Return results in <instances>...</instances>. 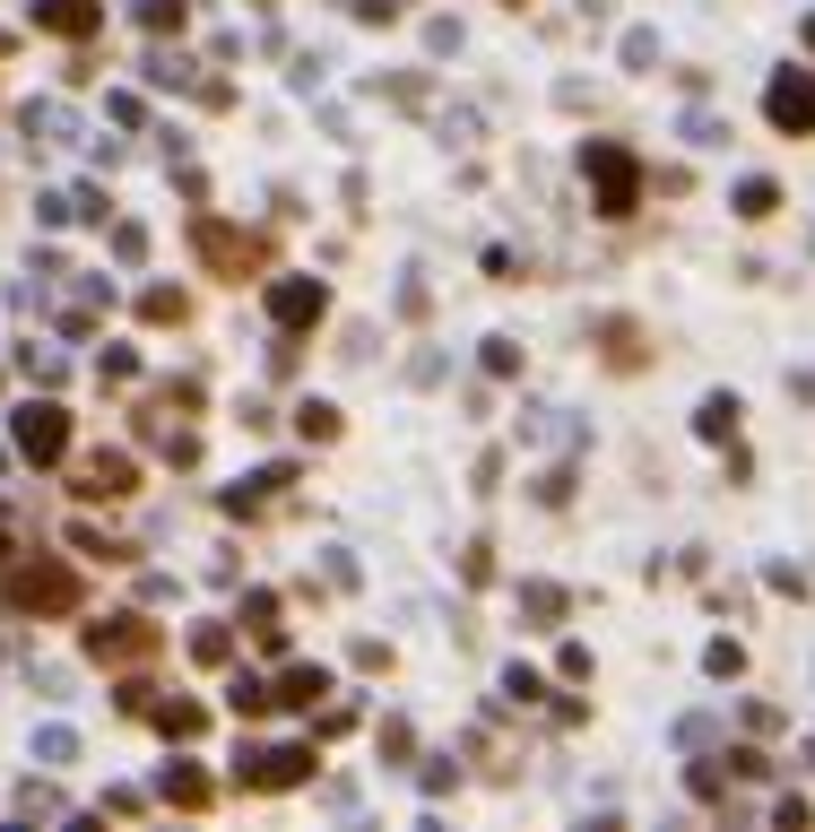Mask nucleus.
<instances>
[{
    "instance_id": "nucleus-1",
    "label": "nucleus",
    "mask_w": 815,
    "mask_h": 832,
    "mask_svg": "<svg viewBox=\"0 0 815 832\" xmlns=\"http://www.w3.org/2000/svg\"><path fill=\"white\" fill-rule=\"evenodd\" d=\"M313 772V746H269V754H243V789H295Z\"/></svg>"
},
{
    "instance_id": "nucleus-2",
    "label": "nucleus",
    "mask_w": 815,
    "mask_h": 832,
    "mask_svg": "<svg viewBox=\"0 0 815 832\" xmlns=\"http://www.w3.org/2000/svg\"><path fill=\"white\" fill-rule=\"evenodd\" d=\"M61 443H70V425H61V408H53V399L18 408V452H26V460H61Z\"/></svg>"
},
{
    "instance_id": "nucleus-3",
    "label": "nucleus",
    "mask_w": 815,
    "mask_h": 832,
    "mask_svg": "<svg viewBox=\"0 0 815 832\" xmlns=\"http://www.w3.org/2000/svg\"><path fill=\"white\" fill-rule=\"evenodd\" d=\"M9 598H18V607H44V616H61V607L79 598V582H70L61 564H26V573L9 582Z\"/></svg>"
},
{
    "instance_id": "nucleus-4",
    "label": "nucleus",
    "mask_w": 815,
    "mask_h": 832,
    "mask_svg": "<svg viewBox=\"0 0 815 832\" xmlns=\"http://www.w3.org/2000/svg\"><path fill=\"white\" fill-rule=\"evenodd\" d=\"M322 278H278L269 286V313H278V330H304V321H322Z\"/></svg>"
},
{
    "instance_id": "nucleus-5",
    "label": "nucleus",
    "mask_w": 815,
    "mask_h": 832,
    "mask_svg": "<svg viewBox=\"0 0 815 832\" xmlns=\"http://www.w3.org/2000/svg\"><path fill=\"white\" fill-rule=\"evenodd\" d=\"M130 485H139V469H130V452H96V460L79 469V494H88V503H121Z\"/></svg>"
},
{
    "instance_id": "nucleus-6",
    "label": "nucleus",
    "mask_w": 815,
    "mask_h": 832,
    "mask_svg": "<svg viewBox=\"0 0 815 832\" xmlns=\"http://www.w3.org/2000/svg\"><path fill=\"white\" fill-rule=\"evenodd\" d=\"M88 651H96V659H148V651H156V633H148L139 616H114V624H96V633H88Z\"/></svg>"
},
{
    "instance_id": "nucleus-7",
    "label": "nucleus",
    "mask_w": 815,
    "mask_h": 832,
    "mask_svg": "<svg viewBox=\"0 0 815 832\" xmlns=\"http://www.w3.org/2000/svg\"><path fill=\"white\" fill-rule=\"evenodd\" d=\"M200 260H218V269H234V278H243V269L260 260V243L234 235V226H218V218H200Z\"/></svg>"
},
{
    "instance_id": "nucleus-8",
    "label": "nucleus",
    "mask_w": 815,
    "mask_h": 832,
    "mask_svg": "<svg viewBox=\"0 0 815 832\" xmlns=\"http://www.w3.org/2000/svg\"><path fill=\"white\" fill-rule=\"evenodd\" d=\"M35 26H44V35H96L105 9H96V0H35Z\"/></svg>"
},
{
    "instance_id": "nucleus-9",
    "label": "nucleus",
    "mask_w": 815,
    "mask_h": 832,
    "mask_svg": "<svg viewBox=\"0 0 815 832\" xmlns=\"http://www.w3.org/2000/svg\"><path fill=\"white\" fill-rule=\"evenodd\" d=\"M590 174L607 183V218H625V209H633V165H625L616 148H590Z\"/></svg>"
},
{
    "instance_id": "nucleus-10",
    "label": "nucleus",
    "mask_w": 815,
    "mask_h": 832,
    "mask_svg": "<svg viewBox=\"0 0 815 832\" xmlns=\"http://www.w3.org/2000/svg\"><path fill=\"white\" fill-rule=\"evenodd\" d=\"M772 121L781 130H815V79H781L772 87Z\"/></svg>"
},
{
    "instance_id": "nucleus-11",
    "label": "nucleus",
    "mask_w": 815,
    "mask_h": 832,
    "mask_svg": "<svg viewBox=\"0 0 815 832\" xmlns=\"http://www.w3.org/2000/svg\"><path fill=\"white\" fill-rule=\"evenodd\" d=\"M322 694H330V677H322V668H287V685H278L269 703H287V712H313Z\"/></svg>"
},
{
    "instance_id": "nucleus-12",
    "label": "nucleus",
    "mask_w": 815,
    "mask_h": 832,
    "mask_svg": "<svg viewBox=\"0 0 815 832\" xmlns=\"http://www.w3.org/2000/svg\"><path fill=\"white\" fill-rule=\"evenodd\" d=\"M165 798H174V807H200L209 781H200V772H165Z\"/></svg>"
},
{
    "instance_id": "nucleus-13",
    "label": "nucleus",
    "mask_w": 815,
    "mask_h": 832,
    "mask_svg": "<svg viewBox=\"0 0 815 832\" xmlns=\"http://www.w3.org/2000/svg\"><path fill=\"white\" fill-rule=\"evenodd\" d=\"M156 719H165L174 737H200V712H191V703H165V712H156Z\"/></svg>"
},
{
    "instance_id": "nucleus-14",
    "label": "nucleus",
    "mask_w": 815,
    "mask_h": 832,
    "mask_svg": "<svg viewBox=\"0 0 815 832\" xmlns=\"http://www.w3.org/2000/svg\"><path fill=\"white\" fill-rule=\"evenodd\" d=\"M139 17H148V26H183V0H148Z\"/></svg>"
},
{
    "instance_id": "nucleus-15",
    "label": "nucleus",
    "mask_w": 815,
    "mask_h": 832,
    "mask_svg": "<svg viewBox=\"0 0 815 832\" xmlns=\"http://www.w3.org/2000/svg\"><path fill=\"white\" fill-rule=\"evenodd\" d=\"M0 555H9V538H0Z\"/></svg>"
},
{
    "instance_id": "nucleus-16",
    "label": "nucleus",
    "mask_w": 815,
    "mask_h": 832,
    "mask_svg": "<svg viewBox=\"0 0 815 832\" xmlns=\"http://www.w3.org/2000/svg\"><path fill=\"white\" fill-rule=\"evenodd\" d=\"M512 9H521V0H512Z\"/></svg>"
}]
</instances>
